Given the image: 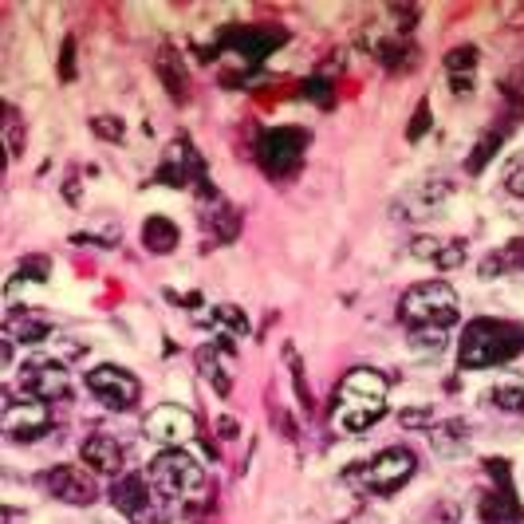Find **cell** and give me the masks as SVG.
Segmentation results:
<instances>
[{
    "instance_id": "cell-1",
    "label": "cell",
    "mask_w": 524,
    "mask_h": 524,
    "mask_svg": "<svg viewBox=\"0 0 524 524\" xmlns=\"http://www.w3.org/2000/svg\"><path fill=\"white\" fill-rule=\"evenodd\" d=\"M387 398H391V383L379 371H371V367L347 371L335 387V426L343 434L371 430L387 414Z\"/></svg>"
},
{
    "instance_id": "cell-2",
    "label": "cell",
    "mask_w": 524,
    "mask_h": 524,
    "mask_svg": "<svg viewBox=\"0 0 524 524\" xmlns=\"http://www.w3.org/2000/svg\"><path fill=\"white\" fill-rule=\"evenodd\" d=\"M398 316L422 343H438L458 324V292L450 284H442V280L418 284L398 300Z\"/></svg>"
},
{
    "instance_id": "cell-3",
    "label": "cell",
    "mask_w": 524,
    "mask_h": 524,
    "mask_svg": "<svg viewBox=\"0 0 524 524\" xmlns=\"http://www.w3.org/2000/svg\"><path fill=\"white\" fill-rule=\"evenodd\" d=\"M524 347V328L505 324V320H473L461 328L458 339V363L461 367H497L513 355H521Z\"/></svg>"
},
{
    "instance_id": "cell-4",
    "label": "cell",
    "mask_w": 524,
    "mask_h": 524,
    "mask_svg": "<svg viewBox=\"0 0 524 524\" xmlns=\"http://www.w3.org/2000/svg\"><path fill=\"white\" fill-rule=\"evenodd\" d=\"M150 485L162 493V497H174V501H186L205 489V469L201 461L190 458L186 450H162L158 458L150 461Z\"/></svg>"
},
{
    "instance_id": "cell-5",
    "label": "cell",
    "mask_w": 524,
    "mask_h": 524,
    "mask_svg": "<svg viewBox=\"0 0 524 524\" xmlns=\"http://www.w3.org/2000/svg\"><path fill=\"white\" fill-rule=\"evenodd\" d=\"M414 469H418V458L410 450H402V446H391L379 458L367 461L359 473H363V485L371 493H394V489H402L414 477Z\"/></svg>"
},
{
    "instance_id": "cell-6",
    "label": "cell",
    "mask_w": 524,
    "mask_h": 524,
    "mask_svg": "<svg viewBox=\"0 0 524 524\" xmlns=\"http://www.w3.org/2000/svg\"><path fill=\"white\" fill-rule=\"evenodd\" d=\"M142 430H146L150 442H158V446H166V450H182L186 442L197 438L194 414L182 410V406H158V410H150L146 422H142Z\"/></svg>"
},
{
    "instance_id": "cell-7",
    "label": "cell",
    "mask_w": 524,
    "mask_h": 524,
    "mask_svg": "<svg viewBox=\"0 0 524 524\" xmlns=\"http://www.w3.org/2000/svg\"><path fill=\"white\" fill-rule=\"evenodd\" d=\"M304 146H308V134L300 127H276V131H264L261 138V162L268 174H292L304 158Z\"/></svg>"
},
{
    "instance_id": "cell-8",
    "label": "cell",
    "mask_w": 524,
    "mask_h": 524,
    "mask_svg": "<svg viewBox=\"0 0 524 524\" xmlns=\"http://www.w3.org/2000/svg\"><path fill=\"white\" fill-rule=\"evenodd\" d=\"M87 387L91 394L103 402V406H111V410H127L138 402V379H134L127 367H115V363H103V367H95L91 375H87Z\"/></svg>"
},
{
    "instance_id": "cell-9",
    "label": "cell",
    "mask_w": 524,
    "mask_h": 524,
    "mask_svg": "<svg viewBox=\"0 0 524 524\" xmlns=\"http://www.w3.org/2000/svg\"><path fill=\"white\" fill-rule=\"evenodd\" d=\"M52 426V414H48V402L40 398H20V402H8L4 410V434L12 442H36L40 434H48Z\"/></svg>"
},
{
    "instance_id": "cell-10",
    "label": "cell",
    "mask_w": 524,
    "mask_h": 524,
    "mask_svg": "<svg viewBox=\"0 0 524 524\" xmlns=\"http://www.w3.org/2000/svg\"><path fill=\"white\" fill-rule=\"evenodd\" d=\"M44 485H48V493H52L56 501H64V505H91L95 493H99L95 473L83 469V465H56V469H48Z\"/></svg>"
},
{
    "instance_id": "cell-11",
    "label": "cell",
    "mask_w": 524,
    "mask_h": 524,
    "mask_svg": "<svg viewBox=\"0 0 524 524\" xmlns=\"http://www.w3.org/2000/svg\"><path fill=\"white\" fill-rule=\"evenodd\" d=\"M111 501H115L119 513H127L134 524H150L154 513H158V509H154V497H150V481H142L138 473H127V477L115 481Z\"/></svg>"
},
{
    "instance_id": "cell-12",
    "label": "cell",
    "mask_w": 524,
    "mask_h": 524,
    "mask_svg": "<svg viewBox=\"0 0 524 524\" xmlns=\"http://www.w3.org/2000/svg\"><path fill=\"white\" fill-rule=\"evenodd\" d=\"M71 379H67V367L60 363H28L24 367V391L28 398H40V402H52V398H64Z\"/></svg>"
},
{
    "instance_id": "cell-13",
    "label": "cell",
    "mask_w": 524,
    "mask_h": 524,
    "mask_svg": "<svg viewBox=\"0 0 524 524\" xmlns=\"http://www.w3.org/2000/svg\"><path fill=\"white\" fill-rule=\"evenodd\" d=\"M79 454H83V465L91 473H119L123 469V446L111 434H87Z\"/></svg>"
},
{
    "instance_id": "cell-14",
    "label": "cell",
    "mask_w": 524,
    "mask_h": 524,
    "mask_svg": "<svg viewBox=\"0 0 524 524\" xmlns=\"http://www.w3.org/2000/svg\"><path fill=\"white\" fill-rule=\"evenodd\" d=\"M158 178L170 182V186H190V178H201V166H197L190 142H174V146L166 150V166H162Z\"/></svg>"
},
{
    "instance_id": "cell-15",
    "label": "cell",
    "mask_w": 524,
    "mask_h": 524,
    "mask_svg": "<svg viewBox=\"0 0 524 524\" xmlns=\"http://www.w3.org/2000/svg\"><path fill=\"white\" fill-rule=\"evenodd\" d=\"M225 44H229V48H237V52H241L245 60L261 64V60L268 56V52H272V48H280V44H284V36H280V32H272V36H261V32H249V28H229Z\"/></svg>"
},
{
    "instance_id": "cell-16",
    "label": "cell",
    "mask_w": 524,
    "mask_h": 524,
    "mask_svg": "<svg viewBox=\"0 0 524 524\" xmlns=\"http://www.w3.org/2000/svg\"><path fill=\"white\" fill-rule=\"evenodd\" d=\"M410 249H414L418 257L434 261L438 268H458V264H465V245H461V241H434V237H418Z\"/></svg>"
},
{
    "instance_id": "cell-17",
    "label": "cell",
    "mask_w": 524,
    "mask_h": 524,
    "mask_svg": "<svg viewBox=\"0 0 524 524\" xmlns=\"http://www.w3.org/2000/svg\"><path fill=\"white\" fill-rule=\"evenodd\" d=\"M48 335V324L44 320H36V316H24V312H12L8 320H4V339L16 347V343H24V347H32V343H40Z\"/></svg>"
},
{
    "instance_id": "cell-18",
    "label": "cell",
    "mask_w": 524,
    "mask_h": 524,
    "mask_svg": "<svg viewBox=\"0 0 524 524\" xmlns=\"http://www.w3.org/2000/svg\"><path fill=\"white\" fill-rule=\"evenodd\" d=\"M473 67H477V48H473V44H461V48H454V52L446 56V71H450L458 95H469V87H473Z\"/></svg>"
},
{
    "instance_id": "cell-19",
    "label": "cell",
    "mask_w": 524,
    "mask_h": 524,
    "mask_svg": "<svg viewBox=\"0 0 524 524\" xmlns=\"http://www.w3.org/2000/svg\"><path fill=\"white\" fill-rule=\"evenodd\" d=\"M142 245H146L150 253H174V249H178V229H174V221H170V217H146V225H142Z\"/></svg>"
},
{
    "instance_id": "cell-20",
    "label": "cell",
    "mask_w": 524,
    "mask_h": 524,
    "mask_svg": "<svg viewBox=\"0 0 524 524\" xmlns=\"http://www.w3.org/2000/svg\"><path fill=\"white\" fill-rule=\"evenodd\" d=\"M493 402L509 414H524V379L521 375H509V379H497L493 387Z\"/></svg>"
},
{
    "instance_id": "cell-21",
    "label": "cell",
    "mask_w": 524,
    "mask_h": 524,
    "mask_svg": "<svg viewBox=\"0 0 524 524\" xmlns=\"http://www.w3.org/2000/svg\"><path fill=\"white\" fill-rule=\"evenodd\" d=\"M505 138H509V127H497V131L485 134V138H481V142H477V146L469 150V162H465V166H469V174H481V170L489 166V158L497 154V146H501Z\"/></svg>"
},
{
    "instance_id": "cell-22",
    "label": "cell",
    "mask_w": 524,
    "mask_h": 524,
    "mask_svg": "<svg viewBox=\"0 0 524 524\" xmlns=\"http://www.w3.org/2000/svg\"><path fill=\"white\" fill-rule=\"evenodd\" d=\"M158 75L166 79V87H170V95H174V103H186V79H182V64H178V56L174 52H162V64H158Z\"/></svg>"
},
{
    "instance_id": "cell-23",
    "label": "cell",
    "mask_w": 524,
    "mask_h": 524,
    "mask_svg": "<svg viewBox=\"0 0 524 524\" xmlns=\"http://www.w3.org/2000/svg\"><path fill=\"white\" fill-rule=\"evenodd\" d=\"M197 367H201V375L213 383V391L229 394V371H225V367H217V347H205V351L197 355Z\"/></svg>"
},
{
    "instance_id": "cell-24",
    "label": "cell",
    "mask_w": 524,
    "mask_h": 524,
    "mask_svg": "<svg viewBox=\"0 0 524 524\" xmlns=\"http://www.w3.org/2000/svg\"><path fill=\"white\" fill-rule=\"evenodd\" d=\"M4 134H8V154L20 158L24 154V123H20L16 107H4Z\"/></svg>"
},
{
    "instance_id": "cell-25",
    "label": "cell",
    "mask_w": 524,
    "mask_h": 524,
    "mask_svg": "<svg viewBox=\"0 0 524 524\" xmlns=\"http://www.w3.org/2000/svg\"><path fill=\"white\" fill-rule=\"evenodd\" d=\"M505 186H509V194L513 197H524V154L521 158H513V166L505 170Z\"/></svg>"
},
{
    "instance_id": "cell-26",
    "label": "cell",
    "mask_w": 524,
    "mask_h": 524,
    "mask_svg": "<svg viewBox=\"0 0 524 524\" xmlns=\"http://www.w3.org/2000/svg\"><path fill=\"white\" fill-rule=\"evenodd\" d=\"M426 131H430V107H426V103H418V111H414V123L406 127V138H410V142H418V138H422Z\"/></svg>"
},
{
    "instance_id": "cell-27",
    "label": "cell",
    "mask_w": 524,
    "mask_h": 524,
    "mask_svg": "<svg viewBox=\"0 0 524 524\" xmlns=\"http://www.w3.org/2000/svg\"><path fill=\"white\" fill-rule=\"evenodd\" d=\"M91 127H95V134H103V138H111V142H123V131H119L123 123H119V119H111V115H99Z\"/></svg>"
}]
</instances>
